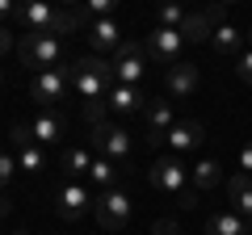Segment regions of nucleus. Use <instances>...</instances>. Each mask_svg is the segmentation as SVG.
I'll use <instances>...</instances> for the list:
<instances>
[{"instance_id":"1","label":"nucleus","mask_w":252,"mask_h":235,"mask_svg":"<svg viewBox=\"0 0 252 235\" xmlns=\"http://www.w3.org/2000/svg\"><path fill=\"white\" fill-rule=\"evenodd\" d=\"M109 84H114V67H109L105 55H80L72 63V88H76V97H80L84 105L105 101Z\"/></svg>"},{"instance_id":"2","label":"nucleus","mask_w":252,"mask_h":235,"mask_svg":"<svg viewBox=\"0 0 252 235\" xmlns=\"http://www.w3.org/2000/svg\"><path fill=\"white\" fill-rule=\"evenodd\" d=\"M152 185L160 193H168V198H177L181 210L198 206V189H193V181H189V168L181 164V155H160V160L152 164Z\"/></svg>"},{"instance_id":"3","label":"nucleus","mask_w":252,"mask_h":235,"mask_svg":"<svg viewBox=\"0 0 252 235\" xmlns=\"http://www.w3.org/2000/svg\"><path fill=\"white\" fill-rule=\"evenodd\" d=\"M17 55H21L26 67L51 72V67H59V59H63V38H55V34H21Z\"/></svg>"},{"instance_id":"4","label":"nucleus","mask_w":252,"mask_h":235,"mask_svg":"<svg viewBox=\"0 0 252 235\" xmlns=\"http://www.w3.org/2000/svg\"><path fill=\"white\" fill-rule=\"evenodd\" d=\"M89 147L101 155V160H109V164H126V160H130V130L101 122V126H93Z\"/></svg>"},{"instance_id":"5","label":"nucleus","mask_w":252,"mask_h":235,"mask_svg":"<svg viewBox=\"0 0 252 235\" xmlns=\"http://www.w3.org/2000/svg\"><path fill=\"white\" fill-rule=\"evenodd\" d=\"M72 88V67H51V72H38L30 80V97L38 101L42 109H55Z\"/></svg>"},{"instance_id":"6","label":"nucleus","mask_w":252,"mask_h":235,"mask_svg":"<svg viewBox=\"0 0 252 235\" xmlns=\"http://www.w3.org/2000/svg\"><path fill=\"white\" fill-rule=\"evenodd\" d=\"M93 206H97V198H93V193L84 189L80 181H63L59 193H55V210H59V218H67V223L84 218Z\"/></svg>"},{"instance_id":"7","label":"nucleus","mask_w":252,"mask_h":235,"mask_svg":"<svg viewBox=\"0 0 252 235\" xmlns=\"http://www.w3.org/2000/svg\"><path fill=\"white\" fill-rule=\"evenodd\" d=\"M97 223L105 227V231H122L126 223H130V198H126L122 189H105L97 193Z\"/></svg>"},{"instance_id":"8","label":"nucleus","mask_w":252,"mask_h":235,"mask_svg":"<svg viewBox=\"0 0 252 235\" xmlns=\"http://www.w3.org/2000/svg\"><path fill=\"white\" fill-rule=\"evenodd\" d=\"M181 46H185V38H181V29H164V26H156L152 34H147V59L152 63H164V67H172V63H181Z\"/></svg>"},{"instance_id":"9","label":"nucleus","mask_w":252,"mask_h":235,"mask_svg":"<svg viewBox=\"0 0 252 235\" xmlns=\"http://www.w3.org/2000/svg\"><path fill=\"white\" fill-rule=\"evenodd\" d=\"M109 67H114V84H143V46L135 42H122L114 51V59H109Z\"/></svg>"},{"instance_id":"10","label":"nucleus","mask_w":252,"mask_h":235,"mask_svg":"<svg viewBox=\"0 0 252 235\" xmlns=\"http://www.w3.org/2000/svg\"><path fill=\"white\" fill-rule=\"evenodd\" d=\"M9 143L17 147V168H26V172H42V168H46V160H42V143L34 139L30 122H17V126L9 130Z\"/></svg>"},{"instance_id":"11","label":"nucleus","mask_w":252,"mask_h":235,"mask_svg":"<svg viewBox=\"0 0 252 235\" xmlns=\"http://www.w3.org/2000/svg\"><path fill=\"white\" fill-rule=\"evenodd\" d=\"M55 17H59V9H55V4L34 0V4H21L13 21H17L26 34H55Z\"/></svg>"},{"instance_id":"12","label":"nucleus","mask_w":252,"mask_h":235,"mask_svg":"<svg viewBox=\"0 0 252 235\" xmlns=\"http://www.w3.org/2000/svg\"><path fill=\"white\" fill-rule=\"evenodd\" d=\"M164 143L172 147V155H185V151H198L202 147V122H193V118H181V122H172L168 139Z\"/></svg>"},{"instance_id":"13","label":"nucleus","mask_w":252,"mask_h":235,"mask_svg":"<svg viewBox=\"0 0 252 235\" xmlns=\"http://www.w3.org/2000/svg\"><path fill=\"white\" fill-rule=\"evenodd\" d=\"M227 189V202H231V210L248 223V235H252V176H244V172H235L231 181L223 185Z\"/></svg>"},{"instance_id":"14","label":"nucleus","mask_w":252,"mask_h":235,"mask_svg":"<svg viewBox=\"0 0 252 235\" xmlns=\"http://www.w3.org/2000/svg\"><path fill=\"white\" fill-rule=\"evenodd\" d=\"M172 105L168 101H147V147H160L172 130Z\"/></svg>"},{"instance_id":"15","label":"nucleus","mask_w":252,"mask_h":235,"mask_svg":"<svg viewBox=\"0 0 252 235\" xmlns=\"http://www.w3.org/2000/svg\"><path fill=\"white\" fill-rule=\"evenodd\" d=\"M105 105L114 109V114H143L147 97H143V88H135V84H109Z\"/></svg>"},{"instance_id":"16","label":"nucleus","mask_w":252,"mask_h":235,"mask_svg":"<svg viewBox=\"0 0 252 235\" xmlns=\"http://www.w3.org/2000/svg\"><path fill=\"white\" fill-rule=\"evenodd\" d=\"M164 84H168V92H172L177 101H181V97H193V92H198V67L181 59V63H172V67H168Z\"/></svg>"},{"instance_id":"17","label":"nucleus","mask_w":252,"mask_h":235,"mask_svg":"<svg viewBox=\"0 0 252 235\" xmlns=\"http://www.w3.org/2000/svg\"><path fill=\"white\" fill-rule=\"evenodd\" d=\"M89 46L97 55H109V59H114V51L122 46V29L114 26V17H109V21H93V26H89Z\"/></svg>"},{"instance_id":"18","label":"nucleus","mask_w":252,"mask_h":235,"mask_svg":"<svg viewBox=\"0 0 252 235\" xmlns=\"http://www.w3.org/2000/svg\"><path fill=\"white\" fill-rule=\"evenodd\" d=\"M30 130H34L38 143H55V139L67 130V118H63L59 109H38V118L30 122Z\"/></svg>"},{"instance_id":"19","label":"nucleus","mask_w":252,"mask_h":235,"mask_svg":"<svg viewBox=\"0 0 252 235\" xmlns=\"http://www.w3.org/2000/svg\"><path fill=\"white\" fill-rule=\"evenodd\" d=\"M210 46H215V55H227V59H240L244 55V29H235V26H219V29H210Z\"/></svg>"},{"instance_id":"20","label":"nucleus","mask_w":252,"mask_h":235,"mask_svg":"<svg viewBox=\"0 0 252 235\" xmlns=\"http://www.w3.org/2000/svg\"><path fill=\"white\" fill-rule=\"evenodd\" d=\"M206 235H248V223L235 210H215L206 218Z\"/></svg>"},{"instance_id":"21","label":"nucleus","mask_w":252,"mask_h":235,"mask_svg":"<svg viewBox=\"0 0 252 235\" xmlns=\"http://www.w3.org/2000/svg\"><path fill=\"white\" fill-rule=\"evenodd\" d=\"M189 181H193V189L198 193H210L223 185V172H219V160H198L193 168H189Z\"/></svg>"},{"instance_id":"22","label":"nucleus","mask_w":252,"mask_h":235,"mask_svg":"<svg viewBox=\"0 0 252 235\" xmlns=\"http://www.w3.org/2000/svg\"><path fill=\"white\" fill-rule=\"evenodd\" d=\"M59 164H63V172H67V181H80L93 168V147H67Z\"/></svg>"},{"instance_id":"23","label":"nucleus","mask_w":252,"mask_h":235,"mask_svg":"<svg viewBox=\"0 0 252 235\" xmlns=\"http://www.w3.org/2000/svg\"><path fill=\"white\" fill-rule=\"evenodd\" d=\"M89 181L97 185L101 193H105V189H118V168H114L109 160H101V155H97V160H93V168H89Z\"/></svg>"},{"instance_id":"24","label":"nucleus","mask_w":252,"mask_h":235,"mask_svg":"<svg viewBox=\"0 0 252 235\" xmlns=\"http://www.w3.org/2000/svg\"><path fill=\"white\" fill-rule=\"evenodd\" d=\"M181 38H185V42H210V26H206V17H202V13H189L185 26H181Z\"/></svg>"},{"instance_id":"25","label":"nucleus","mask_w":252,"mask_h":235,"mask_svg":"<svg viewBox=\"0 0 252 235\" xmlns=\"http://www.w3.org/2000/svg\"><path fill=\"white\" fill-rule=\"evenodd\" d=\"M185 17H189V13H185V9H177V4H164V9L156 13V21H160L164 29H181V26H185Z\"/></svg>"},{"instance_id":"26","label":"nucleus","mask_w":252,"mask_h":235,"mask_svg":"<svg viewBox=\"0 0 252 235\" xmlns=\"http://www.w3.org/2000/svg\"><path fill=\"white\" fill-rule=\"evenodd\" d=\"M13 172H17V155H9V151H0V193L9 189V181H13Z\"/></svg>"},{"instance_id":"27","label":"nucleus","mask_w":252,"mask_h":235,"mask_svg":"<svg viewBox=\"0 0 252 235\" xmlns=\"http://www.w3.org/2000/svg\"><path fill=\"white\" fill-rule=\"evenodd\" d=\"M235 76H240L244 84H252V46H244V55L235 59Z\"/></svg>"},{"instance_id":"28","label":"nucleus","mask_w":252,"mask_h":235,"mask_svg":"<svg viewBox=\"0 0 252 235\" xmlns=\"http://www.w3.org/2000/svg\"><path fill=\"white\" fill-rule=\"evenodd\" d=\"M202 17H206V26H210V29L227 26V4H210V9H202Z\"/></svg>"},{"instance_id":"29","label":"nucleus","mask_w":252,"mask_h":235,"mask_svg":"<svg viewBox=\"0 0 252 235\" xmlns=\"http://www.w3.org/2000/svg\"><path fill=\"white\" fill-rule=\"evenodd\" d=\"M152 235H181V227H177V218H160L152 227Z\"/></svg>"},{"instance_id":"30","label":"nucleus","mask_w":252,"mask_h":235,"mask_svg":"<svg viewBox=\"0 0 252 235\" xmlns=\"http://www.w3.org/2000/svg\"><path fill=\"white\" fill-rule=\"evenodd\" d=\"M240 172H244V176H252V143L240 147Z\"/></svg>"},{"instance_id":"31","label":"nucleus","mask_w":252,"mask_h":235,"mask_svg":"<svg viewBox=\"0 0 252 235\" xmlns=\"http://www.w3.org/2000/svg\"><path fill=\"white\" fill-rule=\"evenodd\" d=\"M13 17H17V4H9V0H0V26H9Z\"/></svg>"},{"instance_id":"32","label":"nucleus","mask_w":252,"mask_h":235,"mask_svg":"<svg viewBox=\"0 0 252 235\" xmlns=\"http://www.w3.org/2000/svg\"><path fill=\"white\" fill-rule=\"evenodd\" d=\"M9 46H13V34H9V26H0V59L9 55Z\"/></svg>"},{"instance_id":"33","label":"nucleus","mask_w":252,"mask_h":235,"mask_svg":"<svg viewBox=\"0 0 252 235\" xmlns=\"http://www.w3.org/2000/svg\"><path fill=\"white\" fill-rule=\"evenodd\" d=\"M13 214V202H9V193H0V218H9Z\"/></svg>"},{"instance_id":"34","label":"nucleus","mask_w":252,"mask_h":235,"mask_svg":"<svg viewBox=\"0 0 252 235\" xmlns=\"http://www.w3.org/2000/svg\"><path fill=\"white\" fill-rule=\"evenodd\" d=\"M244 46H252V29H248V34H244Z\"/></svg>"},{"instance_id":"35","label":"nucleus","mask_w":252,"mask_h":235,"mask_svg":"<svg viewBox=\"0 0 252 235\" xmlns=\"http://www.w3.org/2000/svg\"><path fill=\"white\" fill-rule=\"evenodd\" d=\"M13 235H30V231H13Z\"/></svg>"}]
</instances>
